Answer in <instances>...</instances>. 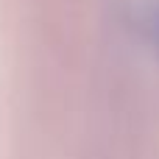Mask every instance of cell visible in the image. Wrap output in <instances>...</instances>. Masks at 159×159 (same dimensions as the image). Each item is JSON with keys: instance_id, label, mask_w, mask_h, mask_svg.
I'll return each mask as SVG.
<instances>
[{"instance_id": "obj_1", "label": "cell", "mask_w": 159, "mask_h": 159, "mask_svg": "<svg viewBox=\"0 0 159 159\" xmlns=\"http://www.w3.org/2000/svg\"><path fill=\"white\" fill-rule=\"evenodd\" d=\"M157 31H159V22H157Z\"/></svg>"}]
</instances>
